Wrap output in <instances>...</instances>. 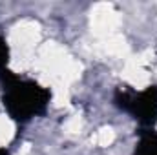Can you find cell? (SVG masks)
I'll list each match as a JSON object with an SVG mask.
<instances>
[{"instance_id":"obj_3","label":"cell","mask_w":157,"mask_h":155,"mask_svg":"<svg viewBox=\"0 0 157 155\" xmlns=\"http://www.w3.org/2000/svg\"><path fill=\"white\" fill-rule=\"evenodd\" d=\"M133 155H157V131L141 130L139 131V142L135 146Z\"/></svg>"},{"instance_id":"obj_2","label":"cell","mask_w":157,"mask_h":155,"mask_svg":"<svg viewBox=\"0 0 157 155\" xmlns=\"http://www.w3.org/2000/svg\"><path fill=\"white\" fill-rule=\"evenodd\" d=\"M113 102L119 110L133 117L141 124V130H154L157 124V86H148L139 93L128 86H121L115 89Z\"/></svg>"},{"instance_id":"obj_1","label":"cell","mask_w":157,"mask_h":155,"mask_svg":"<svg viewBox=\"0 0 157 155\" xmlns=\"http://www.w3.org/2000/svg\"><path fill=\"white\" fill-rule=\"evenodd\" d=\"M2 102L9 117L17 122H28L33 117L44 115L51 99L48 88L29 78H20L7 68L0 70Z\"/></svg>"},{"instance_id":"obj_4","label":"cell","mask_w":157,"mask_h":155,"mask_svg":"<svg viewBox=\"0 0 157 155\" xmlns=\"http://www.w3.org/2000/svg\"><path fill=\"white\" fill-rule=\"evenodd\" d=\"M7 59H9V47H7V44H6V39L0 35V70L6 68Z\"/></svg>"},{"instance_id":"obj_5","label":"cell","mask_w":157,"mask_h":155,"mask_svg":"<svg viewBox=\"0 0 157 155\" xmlns=\"http://www.w3.org/2000/svg\"><path fill=\"white\" fill-rule=\"evenodd\" d=\"M0 155H9V152L6 148H0Z\"/></svg>"}]
</instances>
